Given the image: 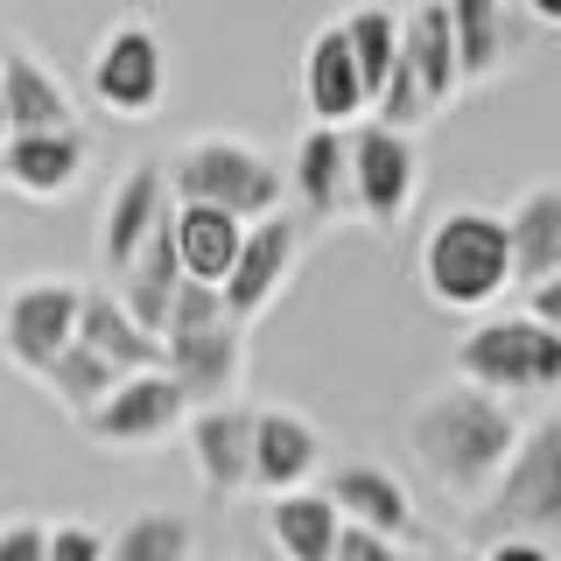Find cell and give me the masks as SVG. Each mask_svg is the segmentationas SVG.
I'll return each mask as SVG.
<instances>
[{"label":"cell","mask_w":561,"mask_h":561,"mask_svg":"<svg viewBox=\"0 0 561 561\" xmlns=\"http://www.w3.org/2000/svg\"><path fill=\"white\" fill-rule=\"evenodd\" d=\"M428 561H478V554H463V548H449V554H428Z\"/></svg>","instance_id":"cell-36"},{"label":"cell","mask_w":561,"mask_h":561,"mask_svg":"<svg viewBox=\"0 0 561 561\" xmlns=\"http://www.w3.org/2000/svg\"><path fill=\"white\" fill-rule=\"evenodd\" d=\"M513 443H519V414L463 379L428 393L408 414V449L449 499H484L491 478L505 470V456H513Z\"/></svg>","instance_id":"cell-1"},{"label":"cell","mask_w":561,"mask_h":561,"mask_svg":"<svg viewBox=\"0 0 561 561\" xmlns=\"http://www.w3.org/2000/svg\"><path fill=\"white\" fill-rule=\"evenodd\" d=\"M183 414H190V400L169 373H134L84 414V435L105 443V449H148V443H162V435L183 428Z\"/></svg>","instance_id":"cell-10"},{"label":"cell","mask_w":561,"mask_h":561,"mask_svg":"<svg viewBox=\"0 0 561 561\" xmlns=\"http://www.w3.org/2000/svg\"><path fill=\"white\" fill-rule=\"evenodd\" d=\"M78 344L92 351V358H105L119 379L162 373V337H148V330L119 309V295H84L78 302Z\"/></svg>","instance_id":"cell-21"},{"label":"cell","mask_w":561,"mask_h":561,"mask_svg":"<svg viewBox=\"0 0 561 561\" xmlns=\"http://www.w3.org/2000/svg\"><path fill=\"white\" fill-rule=\"evenodd\" d=\"M443 8H449V43L463 84L491 78L505 64V0H443Z\"/></svg>","instance_id":"cell-26"},{"label":"cell","mask_w":561,"mask_h":561,"mask_svg":"<svg viewBox=\"0 0 561 561\" xmlns=\"http://www.w3.org/2000/svg\"><path fill=\"white\" fill-rule=\"evenodd\" d=\"M330 561H408V554H400V540H386V534L344 526V534H337V554H330Z\"/></svg>","instance_id":"cell-32"},{"label":"cell","mask_w":561,"mask_h":561,"mask_svg":"<svg viewBox=\"0 0 561 561\" xmlns=\"http://www.w3.org/2000/svg\"><path fill=\"white\" fill-rule=\"evenodd\" d=\"M505 239H513V288L561 274V183H540L505 210Z\"/></svg>","instance_id":"cell-23"},{"label":"cell","mask_w":561,"mask_h":561,"mask_svg":"<svg viewBox=\"0 0 561 561\" xmlns=\"http://www.w3.org/2000/svg\"><path fill=\"white\" fill-rule=\"evenodd\" d=\"M295 253H302V225H295L288 210L245 225L239 260H232V274H225V288H218L225 295V316H232V323H253V316L280 295V280L295 274Z\"/></svg>","instance_id":"cell-11"},{"label":"cell","mask_w":561,"mask_h":561,"mask_svg":"<svg viewBox=\"0 0 561 561\" xmlns=\"http://www.w3.org/2000/svg\"><path fill=\"white\" fill-rule=\"evenodd\" d=\"M393 70L421 92L428 113H443V105L463 92V70H456V43H449V8L443 0H421L414 14H400V57Z\"/></svg>","instance_id":"cell-13"},{"label":"cell","mask_w":561,"mask_h":561,"mask_svg":"<svg viewBox=\"0 0 561 561\" xmlns=\"http://www.w3.org/2000/svg\"><path fill=\"white\" fill-rule=\"evenodd\" d=\"M519 316H534L540 330H554V337H561V274L534 280V288H526V309H519Z\"/></svg>","instance_id":"cell-33"},{"label":"cell","mask_w":561,"mask_h":561,"mask_svg":"<svg viewBox=\"0 0 561 561\" xmlns=\"http://www.w3.org/2000/svg\"><path fill=\"white\" fill-rule=\"evenodd\" d=\"M162 373L183 386L190 408H225L245 373V323L225 316V295L204 280H183L162 323Z\"/></svg>","instance_id":"cell-3"},{"label":"cell","mask_w":561,"mask_h":561,"mask_svg":"<svg viewBox=\"0 0 561 561\" xmlns=\"http://www.w3.org/2000/svg\"><path fill=\"white\" fill-rule=\"evenodd\" d=\"M169 175V204H210L239 225H260L274 218L280 197H288V169H274L253 140L239 134H197L175 148V162L162 169Z\"/></svg>","instance_id":"cell-4"},{"label":"cell","mask_w":561,"mask_h":561,"mask_svg":"<svg viewBox=\"0 0 561 561\" xmlns=\"http://www.w3.org/2000/svg\"><path fill=\"white\" fill-rule=\"evenodd\" d=\"M0 561H49V526L8 519V526H0Z\"/></svg>","instance_id":"cell-31"},{"label":"cell","mask_w":561,"mask_h":561,"mask_svg":"<svg viewBox=\"0 0 561 561\" xmlns=\"http://www.w3.org/2000/svg\"><path fill=\"white\" fill-rule=\"evenodd\" d=\"M190 548H197V534L183 513H134L105 540V561H190Z\"/></svg>","instance_id":"cell-28"},{"label":"cell","mask_w":561,"mask_h":561,"mask_svg":"<svg viewBox=\"0 0 561 561\" xmlns=\"http://www.w3.org/2000/svg\"><path fill=\"white\" fill-rule=\"evenodd\" d=\"M302 99L316 113V127H358L365 113H373V99H365V78H358V57H351L344 28H316L309 49H302Z\"/></svg>","instance_id":"cell-14"},{"label":"cell","mask_w":561,"mask_h":561,"mask_svg":"<svg viewBox=\"0 0 561 561\" xmlns=\"http://www.w3.org/2000/svg\"><path fill=\"white\" fill-rule=\"evenodd\" d=\"M337 28H344L351 57H358L365 99H379V92H386V78H393V57H400V14H393V8H379V0H365V8H351Z\"/></svg>","instance_id":"cell-27"},{"label":"cell","mask_w":561,"mask_h":561,"mask_svg":"<svg viewBox=\"0 0 561 561\" xmlns=\"http://www.w3.org/2000/svg\"><path fill=\"white\" fill-rule=\"evenodd\" d=\"M478 526L499 540H548L561 534V414L519 428L505 470L478 499Z\"/></svg>","instance_id":"cell-5"},{"label":"cell","mask_w":561,"mask_h":561,"mask_svg":"<svg viewBox=\"0 0 561 561\" xmlns=\"http://www.w3.org/2000/svg\"><path fill=\"white\" fill-rule=\"evenodd\" d=\"M323 499L337 505L344 526H365V534H386V540H408L414 534V499L393 470L379 463H337L323 484Z\"/></svg>","instance_id":"cell-17"},{"label":"cell","mask_w":561,"mask_h":561,"mask_svg":"<svg viewBox=\"0 0 561 561\" xmlns=\"http://www.w3.org/2000/svg\"><path fill=\"white\" fill-rule=\"evenodd\" d=\"M0 113H8V134H64V127H78L57 70L35 64L28 49H8V57H0Z\"/></svg>","instance_id":"cell-19"},{"label":"cell","mask_w":561,"mask_h":561,"mask_svg":"<svg viewBox=\"0 0 561 561\" xmlns=\"http://www.w3.org/2000/svg\"><path fill=\"white\" fill-rule=\"evenodd\" d=\"M169 239H175V260H183V280L225 288V274H232V260H239L245 225L225 218V210H210V204H175L169 210Z\"/></svg>","instance_id":"cell-22"},{"label":"cell","mask_w":561,"mask_h":561,"mask_svg":"<svg viewBox=\"0 0 561 561\" xmlns=\"http://www.w3.org/2000/svg\"><path fill=\"white\" fill-rule=\"evenodd\" d=\"M526 8H534L540 22H554V28H561V0H526Z\"/></svg>","instance_id":"cell-35"},{"label":"cell","mask_w":561,"mask_h":561,"mask_svg":"<svg viewBox=\"0 0 561 561\" xmlns=\"http://www.w3.org/2000/svg\"><path fill=\"white\" fill-rule=\"evenodd\" d=\"M0 148H8V113H0Z\"/></svg>","instance_id":"cell-37"},{"label":"cell","mask_w":561,"mask_h":561,"mask_svg":"<svg viewBox=\"0 0 561 561\" xmlns=\"http://www.w3.org/2000/svg\"><path fill=\"white\" fill-rule=\"evenodd\" d=\"M78 302L84 288H70V280H22L14 295H0V351L43 379L49 358L78 344Z\"/></svg>","instance_id":"cell-9"},{"label":"cell","mask_w":561,"mask_h":561,"mask_svg":"<svg viewBox=\"0 0 561 561\" xmlns=\"http://www.w3.org/2000/svg\"><path fill=\"white\" fill-rule=\"evenodd\" d=\"M421 288H428L435 309H463V316L499 302L513 288V239H505L499 210L478 204L443 210L421 239Z\"/></svg>","instance_id":"cell-2"},{"label":"cell","mask_w":561,"mask_h":561,"mask_svg":"<svg viewBox=\"0 0 561 561\" xmlns=\"http://www.w3.org/2000/svg\"><path fill=\"white\" fill-rule=\"evenodd\" d=\"M84 162H92V148H84L78 127H64V134H8V148H0V183L35 197V204H49V197H64V190H78Z\"/></svg>","instance_id":"cell-16"},{"label":"cell","mask_w":561,"mask_h":561,"mask_svg":"<svg viewBox=\"0 0 561 561\" xmlns=\"http://www.w3.org/2000/svg\"><path fill=\"white\" fill-rule=\"evenodd\" d=\"M351 140V210L379 232H393L414 204V183H421V162H414V134H393L379 119H358L344 127Z\"/></svg>","instance_id":"cell-7"},{"label":"cell","mask_w":561,"mask_h":561,"mask_svg":"<svg viewBox=\"0 0 561 561\" xmlns=\"http://www.w3.org/2000/svg\"><path fill=\"white\" fill-rule=\"evenodd\" d=\"M162 218H169V175H162V162H134L127 175H119V190L105 197V232H99L105 267L127 274L134 253L154 239V225H162Z\"/></svg>","instance_id":"cell-15"},{"label":"cell","mask_w":561,"mask_h":561,"mask_svg":"<svg viewBox=\"0 0 561 561\" xmlns=\"http://www.w3.org/2000/svg\"><path fill=\"white\" fill-rule=\"evenodd\" d=\"M337 505L323 499V491H280V499L267 505V540L280 561H330L337 554Z\"/></svg>","instance_id":"cell-25"},{"label":"cell","mask_w":561,"mask_h":561,"mask_svg":"<svg viewBox=\"0 0 561 561\" xmlns=\"http://www.w3.org/2000/svg\"><path fill=\"white\" fill-rule=\"evenodd\" d=\"M169 92V49L148 22H113L92 49V99L119 119H148Z\"/></svg>","instance_id":"cell-8"},{"label":"cell","mask_w":561,"mask_h":561,"mask_svg":"<svg viewBox=\"0 0 561 561\" xmlns=\"http://www.w3.org/2000/svg\"><path fill=\"white\" fill-rule=\"evenodd\" d=\"M0 57H8V43H0Z\"/></svg>","instance_id":"cell-38"},{"label":"cell","mask_w":561,"mask_h":561,"mask_svg":"<svg viewBox=\"0 0 561 561\" xmlns=\"http://www.w3.org/2000/svg\"><path fill=\"white\" fill-rule=\"evenodd\" d=\"M49 561H105V534L99 526H49Z\"/></svg>","instance_id":"cell-30"},{"label":"cell","mask_w":561,"mask_h":561,"mask_svg":"<svg viewBox=\"0 0 561 561\" xmlns=\"http://www.w3.org/2000/svg\"><path fill=\"white\" fill-rule=\"evenodd\" d=\"M288 190H295V204H302L316 225L351 210V140H344V127H309L302 140H295Z\"/></svg>","instance_id":"cell-20"},{"label":"cell","mask_w":561,"mask_h":561,"mask_svg":"<svg viewBox=\"0 0 561 561\" xmlns=\"http://www.w3.org/2000/svg\"><path fill=\"white\" fill-rule=\"evenodd\" d=\"M316 463H323V435L288 408H260L253 414V484L260 491H309Z\"/></svg>","instance_id":"cell-18"},{"label":"cell","mask_w":561,"mask_h":561,"mask_svg":"<svg viewBox=\"0 0 561 561\" xmlns=\"http://www.w3.org/2000/svg\"><path fill=\"white\" fill-rule=\"evenodd\" d=\"M456 379L491 393V400L554 393L561 386V337L540 330L534 316H484V323H470V337L456 344Z\"/></svg>","instance_id":"cell-6"},{"label":"cell","mask_w":561,"mask_h":561,"mask_svg":"<svg viewBox=\"0 0 561 561\" xmlns=\"http://www.w3.org/2000/svg\"><path fill=\"white\" fill-rule=\"evenodd\" d=\"M253 414L260 408H197L190 414V463L210 499H239L253 484Z\"/></svg>","instance_id":"cell-12"},{"label":"cell","mask_w":561,"mask_h":561,"mask_svg":"<svg viewBox=\"0 0 561 561\" xmlns=\"http://www.w3.org/2000/svg\"><path fill=\"white\" fill-rule=\"evenodd\" d=\"M175 210V204H169ZM175 288H183V260H175V239H169V218L154 225V239L134 253V267L119 274V309L134 316L148 337H162V323H169V302H175Z\"/></svg>","instance_id":"cell-24"},{"label":"cell","mask_w":561,"mask_h":561,"mask_svg":"<svg viewBox=\"0 0 561 561\" xmlns=\"http://www.w3.org/2000/svg\"><path fill=\"white\" fill-rule=\"evenodd\" d=\"M478 561H554V554H548V540H491Z\"/></svg>","instance_id":"cell-34"},{"label":"cell","mask_w":561,"mask_h":561,"mask_svg":"<svg viewBox=\"0 0 561 561\" xmlns=\"http://www.w3.org/2000/svg\"><path fill=\"white\" fill-rule=\"evenodd\" d=\"M49 393H57L64 400V408L70 414H92L99 408V400L105 393H113V386H119V373H113V365H105V358H92V351H84V344H70V351H57V358H49Z\"/></svg>","instance_id":"cell-29"}]
</instances>
